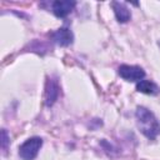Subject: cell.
<instances>
[{
  "label": "cell",
  "instance_id": "cell-1",
  "mask_svg": "<svg viewBox=\"0 0 160 160\" xmlns=\"http://www.w3.org/2000/svg\"><path fill=\"white\" fill-rule=\"evenodd\" d=\"M135 116H136V122L140 131L148 139H155L160 134V122L150 110H148L146 108L139 106L136 109Z\"/></svg>",
  "mask_w": 160,
  "mask_h": 160
},
{
  "label": "cell",
  "instance_id": "cell-3",
  "mask_svg": "<svg viewBox=\"0 0 160 160\" xmlns=\"http://www.w3.org/2000/svg\"><path fill=\"white\" fill-rule=\"evenodd\" d=\"M119 75L128 81H141L145 76V71L140 66L135 65H121L119 66Z\"/></svg>",
  "mask_w": 160,
  "mask_h": 160
},
{
  "label": "cell",
  "instance_id": "cell-4",
  "mask_svg": "<svg viewBox=\"0 0 160 160\" xmlns=\"http://www.w3.org/2000/svg\"><path fill=\"white\" fill-rule=\"evenodd\" d=\"M76 2L75 1H70V0H56L52 2V12L55 14V16L58 18H65L66 15H69L72 9L75 8Z\"/></svg>",
  "mask_w": 160,
  "mask_h": 160
},
{
  "label": "cell",
  "instance_id": "cell-6",
  "mask_svg": "<svg viewBox=\"0 0 160 160\" xmlns=\"http://www.w3.org/2000/svg\"><path fill=\"white\" fill-rule=\"evenodd\" d=\"M59 85L55 80L48 79L46 86H45V104L48 106H51L59 98Z\"/></svg>",
  "mask_w": 160,
  "mask_h": 160
},
{
  "label": "cell",
  "instance_id": "cell-5",
  "mask_svg": "<svg viewBox=\"0 0 160 160\" xmlns=\"http://www.w3.org/2000/svg\"><path fill=\"white\" fill-rule=\"evenodd\" d=\"M51 39L54 42H56L58 45L60 46H68L72 42V32L66 29V28H61V29H58L55 30L52 34H51Z\"/></svg>",
  "mask_w": 160,
  "mask_h": 160
},
{
  "label": "cell",
  "instance_id": "cell-2",
  "mask_svg": "<svg viewBox=\"0 0 160 160\" xmlns=\"http://www.w3.org/2000/svg\"><path fill=\"white\" fill-rule=\"evenodd\" d=\"M42 145V139L34 136L28 139L20 148H19V156L22 160H34Z\"/></svg>",
  "mask_w": 160,
  "mask_h": 160
},
{
  "label": "cell",
  "instance_id": "cell-8",
  "mask_svg": "<svg viewBox=\"0 0 160 160\" xmlns=\"http://www.w3.org/2000/svg\"><path fill=\"white\" fill-rule=\"evenodd\" d=\"M136 90L139 92L148 94V95H156L160 91L159 86L155 82L150 81V80H141V81H139L136 84Z\"/></svg>",
  "mask_w": 160,
  "mask_h": 160
},
{
  "label": "cell",
  "instance_id": "cell-7",
  "mask_svg": "<svg viewBox=\"0 0 160 160\" xmlns=\"http://www.w3.org/2000/svg\"><path fill=\"white\" fill-rule=\"evenodd\" d=\"M111 5H112L115 16H116V19H118L119 22H128L130 20L131 14H130V10L126 8L125 4L119 2V1H112Z\"/></svg>",
  "mask_w": 160,
  "mask_h": 160
},
{
  "label": "cell",
  "instance_id": "cell-9",
  "mask_svg": "<svg viewBox=\"0 0 160 160\" xmlns=\"http://www.w3.org/2000/svg\"><path fill=\"white\" fill-rule=\"evenodd\" d=\"M8 144H9V138H8V132L5 129L1 130V149L4 151H6L8 149Z\"/></svg>",
  "mask_w": 160,
  "mask_h": 160
}]
</instances>
